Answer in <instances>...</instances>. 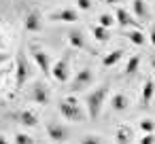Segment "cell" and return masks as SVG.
I'll return each mask as SVG.
<instances>
[{"mask_svg":"<svg viewBox=\"0 0 155 144\" xmlns=\"http://www.w3.org/2000/svg\"><path fill=\"white\" fill-rule=\"evenodd\" d=\"M106 93H108V87H106V85H102V87H98V89H94V91L87 93L85 106H87L89 119H98V117H100V110H102V104H104Z\"/></svg>","mask_w":155,"mask_h":144,"instance_id":"6da1fadb","label":"cell"},{"mask_svg":"<svg viewBox=\"0 0 155 144\" xmlns=\"http://www.w3.org/2000/svg\"><path fill=\"white\" fill-rule=\"evenodd\" d=\"M28 78H30V66H28V59H26L24 51H19L17 57H15V85L21 89L28 83Z\"/></svg>","mask_w":155,"mask_h":144,"instance_id":"7a4b0ae2","label":"cell"},{"mask_svg":"<svg viewBox=\"0 0 155 144\" xmlns=\"http://www.w3.org/2000/svg\"><path fill=\"white\" fill-rule=\"evenodd\" d=\"M60 114L66 121H81V117H83L81 106L74 98H66L64 102H60Z\"/></svg>","mask_w":155,"mask_h":144,"instance_id":"3957f363","label":"cell"},{"mask_svg":"<svg viewBox=\"0 0 155 144\" xmlns=\"http://www.w3.org/2000/svg\"><path fill=\"white\" fill-rule=\"evenodd\" d=\"M30 53H32V59H34V64L38 66V70L45 74V76H51V66H49V55L43 51V49H36V47H32L30 49Z\"/></svg>","mask_w":155,"mask_h":144,"instance_id":"277c9868","label":"cell"},{"mask_svg":"<svg viewBox=\"0 0 155 144\" xmlns=\"http://www.w3.org/2000/svg\"><path fill=\"white\" fill-rule=\"evenodd\" d=\"M51 76L58 81V83H66L68 78H70V68H68V62L62 57V59H58L53 66H51Z\"/></svg>","mask_w":155,"mask_h":144,"instance_id":"5b68a950","label":"cell"},{"mask_svg":"<svg viewBox=\"0 0 155 144\" xmlns=\"http://www.w3.org/2000/svg\"><path fill=\"white\" fill-rule=\"evenodd\" d=\"M30 98H32V102H34V104H38V106H45V104H49V100H51L49 89H47L43 83H34V85H32Z\"/></svg>","mask_w":155,"mask_h":144,"instance_id":"8992f818","label":"cell"},{"mask_svg":"<svg viewBox=\"0 0 155 144\" xmlns=\"http://www.w3.org/2000/svg\"><path fill=\"white\" fill-rule=\"evenodd\" d=\"M91 83H94V72H91L89 68H85V70L77 72V76H74V81H72V91H81V89L89 87Z\"/></svg>","mask_w":155,"mask_h":144,"instance_id":"52a82bcc","label":"cell"},{"mask_svg":"<svg viewBox=\"0 0 155 144\" xmlns=\"http://www.w3.org/2000/svg\"><path fill=\"white\" fill-rule=\"evenodd\" d=\"M19 125H24V127H36L38 125V117L32 112V110H17V112H13L11 114Z\"/></svg>","mask_w":155,"mask_h":144,"instance_id":"ba28073f","label":"cell"},{"mask_svg":"<svg viewBox=\"0 0 155 144\" xmlns=\"http://www.w3.org/2000/svg\"><path fill=\"white\" fill-rule=\"evenodd\" d=\"M47 136H49V140H53V142H66L68 140V129L66 127H62L60 123H49L47 125Z\"/></svg>","mask_w":155,"mask_h":144,"instance_id":"9c48e42d","label":"cell"},{"mask_svg":"<svg viewBox=\"0 0 155 144\" xmlns=\"http://www.w3.org/2000/svg\"><path fill=\"white\" fill-rule=\"evenodd\" d=\"M24 28H26L28 32H41V28H43V24H41V15H38L36 11L26 13V17H24Z\"/></svg>","mask_w":155,"mask_h":144,"instance_id":"30bf717a","label":"cell"},{"mask_svg":"<svg viewBox=\"0 0 155 144\" xmlns=\"http://www.w3.org/2000/svg\"><path fill=\"white\" fill-rule=\"evenodd\" d=\"M115 19H117V24L123 26V28H136V30H138V21H134V17H132L123 7H117V15H115Z\"/></svg>","mask_w":155,"mask_h":144,"instance_id":"8fae6325","label":"cell"},{"mask_svg":"<svg viewBox=\"0 0 155 144\" xmlns=\"http://www.w3.org/2000/svg\"><path fill=\"white\" fill-rule=\"evenodd\" d=\"M51 19L53 21H66V24H72L79 19V13L74 9H62V11H55L51 13Z\"/></svg>","mask_w":155,"mask_h":144,"instance_id":"7c38bea8","label":"cell"},{"mask_svg":"<svg viewBox=\"0 0 155 144\" xmlns=\"http://www.w3.org/2000/svg\"><path fill=\"white\" fill-rule=\"evenodd\" d=\"M121 57H123V51H121V49H115V51H110V53H106V55L102 57V66H104V68H113V66L119 64Z\"/></svg>","mask_w":155,"mask_h":144,"instance_id":"4fadbf2b","label":"cell"},{"mask_svg":"<svg viewBox=\"0 0 155 144\" xmlns=\"http://www.w3.org/2000/svg\"><path fill=\"white\" fill-rule=\"evenodd\" d=\"M68 43H70V47H74V49H85L87 45H85V38H83V34L79 32V30H70L68 32Z\"/></svg>","mask_w":155,"mask_h":144,"instance_id":"5bb4252c","label":"cell"},{"mask_svg":"<svg viewBox=\"0 0 155 144\" xmlns=\"http://www.w3.org/2000/svg\"><path fill=\"white\" fill-rule=\"evenodd\" d=\"M155 95V83L153 81H144L142 85V104H149Z\"/></svg>","mask_w":155,"mask_h":144,"instance_id":"9a60e30c","label":"cell"},{"mask_svg":"<svg viewBox=\"0 0 155 144\" xmlns=\"http://www.w3.org/2000/svg\"><path fill=\"white\" fill-rule=\"evenodd\" d=\"M110 106H113V110L121 112V110H125V108H127V98H125L123 93H115V95H113V100H110Z\"/></svg>","mask_w":155,"mask_h":144,"instance_id":"2e32d148","label":"cell"},{"mask_svg":"<svg viewBox=\"0 0 155 144\" xmlns=\"http://www.w3.org/2000/svg\"><path fill=\"white\" fill-rule=\"evenodd\" d=\"M132 11L138 19H144L147 17V5H144V0H132Z\"/></svg>","mask_w":155,"mask_h":144,"instance_id":"e0dca14e","label":"cell"},{"mask_svg":"<svg viewBox=\"0 0 155 144\" xmlns=\"http://www.w3.org/2000/svg\"><path fill=\"white\" fill-rule=\"evenodd\" d=\"M127 40L134 43L136 47H142V45L147 43V36H144L140 30H132V32H127Z\"/></svg>","mask_w":155,"mask_h":144,"instance_id":"ac0fdd59","label":"cell"},{"mask_svg":"<svg viewBox=\"0 0 155 144\" xmlns=\"http://www.w3.org/2000/svg\"><path fill=\"white\" fill-rule=\"evenodd\" d=\"M138 66H140V55H132L130 59H127V64H125V74H134L136 70H138Z\"/></svg>","mask_w":155,"mask_h":144,"instance_id":"d6986e66","label":"cell"},{"mask_svg":"<svg viewBox=\"0 0 155 144\" xmlns=\"http://www.w3.org/2000/svg\"><path fill=\"white\" fill-rule=\"evenodd\" d=\"M115 24H117V19H115L113 15H108V13H102V15L98 17V26H102V28H106V30L113 28Z\"/></svg>","mask_w":155,"mask_h":144,"instance_id":"ffe728a7","label":"cell"},{"mask_svg":"<svg viewBox=\"0 0 155 144\" xmlns=\"http://www.w3.org/2000/svg\"><path fill=\"white\" fill-rule=\"evenodd\" d=\"M91 34H94V38H96V40H100V43L108 40V30H106V28H102V26H94V28H91Z\"/></svg>","mask_w":155,"mask_h":144,"instance_id":"44dd1931","label":"cell"},{"mask_svg":"<svg viewBox=\"0 0 155 144\" xmlns=\"http://www.w3.org/2000/svg\"><path fill=\"white\" fill-rule=\"evenodd\" d=\"M138 129H140L142 133H155V121H153V119H142V121L138 123Z\"/></svg>","mask_w":155,"mask_h":144,"instance_id":"7402d4cb","label":"cell"},{"mask_svg":"<svg viewBox=\"0 0 155 144\" xmlns=\"http://www.w3.org/2000/svg\"><path fill=\"white\" fill-rule=\"evenodd\" d=\"M115 140H117L119 144H127V142H130V129H127V127H119L117 133H115Z\"/></svg>","mask_w":155,"mask_h":144,"instance_id":"603a6c76","label":"cell"},{"mask_svg":"<svg viewBox=\"0 0 155 144\" xmlns=\"http://www.w3.org/2000/svg\"><path fill=\"white\" fill-rule=\"evenodd\" d=\"M15 144H34V140H32V136H28V133H15Z\"/></svg>","mask_w":155,"mask_h":144,"instance_id":"cb8c5ba5","label":"cell"},{"mask_svg":"<svg viewBox=\"0 0 155 144\" xmlns=\"http://www.w3.org/2000/svg\"><path fill=\"white\" fill-rule=\"evenodd\" d=\"M81 144H102V140H100L98 136H85V138L81 140Z\"/></svg>","mask_w":155,"mask_h":144,"instance_id":"d4e9b609","label":"cell"},{"mask_svg":"<svg viewBox=\"0 0 155 144\" xmlns=\"http://www.w3.org/2000/svg\"><path fill=\"white\" fill-rule=\"evenodd\" d=\"M77 7L81 11H91V0H77Z\"/></svg>","mask_w":155,"mask_h":144,"instance_id":"484cf974","label":"cell"},{"mask_svg":"<svg viewBox=\"0 0 155 144\" xmlns=\"http://www.w3.org/2000/svg\"><path fill=\"white\" fill-rule=\"evenodd\" d=\"M138 144H155V133H144Z\"/></svg>","mask_w":155,"mask_h":144,"instance_id":"4316f807","label":"cell"},{"mask_svg":"<svg viewBox=\"0 0 155 144\" xmlns=\"http://www.w3.org/2000/svg\"><path fill=\"white\" fill-rule=\"evenodd\" d=\"M9 62V55L5 53V51H0V66H2V64H7Z\"/></svg>","mask_w":155,"mask_h":144,"instance_id":"83f0119b","label":"cell"},{"mask_svg":"<svg viewBox=\"0 0 155 144\" xmlns=\"http://www.w3.org/2000/svg\"><path fill=\"white\" fill-rule=\"evenodd\" d=\"M149 38H151V45H153V47H155V26H153V28H151V36H149Z\"/></svg>","mask_w":155,"mask_h":144,"instance_id":"f1b7e54d","label":"cell"},{"mask_svg":"<svg viewBox=\"0 0 155 144\" xmlns=\"http://www.w3.org/2000/svg\"><path fill=\"white\" fill-rule=\"evenodd\" d=\"M104 2H106V5H113V7H117V5L121 2V0H104Z\"/></svg>","mask_w":155,"mask_h":144,"instance_id":"f546056e","label":"cell"},{"mask_svg":"<svg viewBox=\"0 0 155 144\" xmlns=\"http://www.w3.org/2000/svg\"><path fill=\"white\" fill-rule=\"evenodd\" d=\"M0 144H9V140H7V136H2V133H0Z\"/></svg>","mask_w":155,"mask_h":144,"instance_id":"4dcf8cb0","label":"cell"},{"mask_svg":"<svg viewBox=\"0 0 155 144\" xmlns=\"http://www.w3.org/2000/svg\"><path fill=\"white\" fill-rule=\"evenodd\" d=\"M151 66H153V72H155V59H153V62H151Z\"/></svg>","mask_w":155,"mask_h":144,"instance_id":"1f68e13d","label":"cell"}]
</instances>
